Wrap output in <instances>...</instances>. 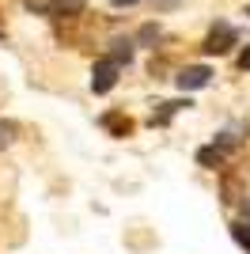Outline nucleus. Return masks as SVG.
<instances>
[{"instance_id":"nucleus-1","label":"nucleus","mask_w":250,"mask_h":254,"mask_svg":"<svg viewBox=\"0 0 250 254\" xmlns=\"http://www.w3.org/2000/svg\"><path fill=\"white\" fill-rule=\"evenodd\" d=\"M118 72H122V64H118L114 57L95 61V68H91V91H95V95H106V91L118 84Z\"/></svg>"},{"instance_id":"nucleus-2","label":"nucleus","mask_w":250,"mask_h":254,"mask_svg":"<svg viewBox=\"0 0 250 254\" xmlns=\"http://www.w3.org/2000/svg\"><path fill=\"white\" fill-rule=\"evenodd\" d=\"M239 42V31H235V27H231V23H216V27H212V31H208V38H205V53H228L231 46Z\"/></svg>"},{"instance_id":"nucleus-3","label":"nucleus","mask_w":250,"mask_h":254,"mask_svg":"<svg viewBox=\"0 0 250 254\" xmlns=\"http://www.w3.org/2000/svg\"><path fill=\"white\" fill-rule=\"evenodd\" d=\"M175 80H178L182 91H197V87H205L208 80H212V68H205V64H189V68H182Z\"/></svg>"},{"instance_id":"nucleus-4","label":"nucleus","mask_w":250,"mask_h":254,"mask_svg":"<svg viewBox=\"0 0 250 254\" xmlns=\"http://www.w3.org/2000/svg\"><path fill=\"white\" fill-rule=\"evenodd\" d=\"M243 137H247V122H231L228 129H220V133H216V148L228 152V148H235Z\"/></svg>"},{"instance_id":"nucleus-5","label":"nucleus","mask_w":250,"mask_h":254,"mask_svg":"<svg viewBox=\"0 0 250 254\" xmlns=\"http://www.w3.org/2000/svg\"><path fill=\"white\" fill-rule=\"evenodd\" d=\"M87 0H50V15H80Z\"/></svg>"},{"instance_id":"nucleus-6","label":"nucleus","mask_w":250,"mask_h":254,"mask_svg":"<svg viewBox=\"0 0 250 254\" xmlns=\"http://www.w3.org/2000/svg\"><path fill=\"white\" fill-rule=\"evenodd\" d=\"M103 126L110 129V133H118V137H125V133L133 129V122H129V118H122V114H106V118H103Z\"/></svg>"},{"instance_id":"nucleus-7","label":"nucleus","mask_w":250,"mask_h":254,"mask_svg":"<svg viewBox=\"0 0 250 254\" xmlns=\"http://www.w3.org/2000/svg\"><path fill=\"white\" fill-rule=\"evenodd\" d=\"M197 163L201 167H220V163H224V148H216V144H212V148H201Z\"/></svg>"},{"instance_id":"nucleus-8","label":"nucleus","mask_w":250,"mask_h":254,"mask_svg":"<svg viewBox=\"0 0 250 254\" xmlns=\"http://www.w3.org/2000/svg\"><path fill=\"white\" fill-rule=\"evenodd\" d=\"M110 57H114L118 64H129V61H133V42H129V38H118V42H114V53H110Z\"/></svg>"},{"instance_id":"nucleus-9","label":"nucleus","mask_w":250,"mask_h":254,"mask_svg":"<svg viewBox=\"0 0 250 254\" xmlns=\"http://www.w3.org/2000/svg\"><path fill=\"white\" fill-rule=\"evenodd\" d=\"M15 122H0V148H8V144H15Z\"/></svg>"},{"instance_id":"nucleus-10","label":"nucleus","mask_w":250,"mask_h":254,"mask_svg":"<svg viewBox=\"0 0 250 254\" xmlns=\"http://www.w3.org/2000/svg\"><path fill=\"white\" fill-rule=\"evenodd\" d=\"M231 239L250 251V228H247V224H231Z\"/></svg>"},{"instance_id":"nucleus-11","label":"nucleus","mask_w":250,"mask_h":254,"mask_svg":"<svg viewBox=\"0 0 250 254\" xmlns=\"http://www.w3.org/2000/svg\"><path fill=\"white\" fill-rule=\"evenodd\" d=\"M136 38H140V42H159V27H152V23H148V27H140V34H136Z\"/></svg>"},{"instance_id":"nucleus-12","label":"nucleus","mask_w":250,"mask_h":254,"mask_svg":"<svg viewBox=\"0 0 250 254\" xmlns=\"http://www.w3.org/2000/svg\"><path fill=\"white\" fill-rule=\"evenodd\" d=\"M152 4H156V8H159V11H175V8H178V4H182V0H152Z\"/></svg>"},{"instance_id":"nucleus-13","label":"nucleus","mask_w":250,"mask_h":254,"mask_svg":"<svg viewBox=\"0 0 250 254\" xmlns=\"http://www.w3.org/2000/svg\"><path fill=\"white\" fill-rule=\"evenodd\" d=\"M27 8L31 11H50V0H27Z\"/></svg>"},{"instance_id":"nucleus-14","label":"nucleus","mask_w":250,"mask_h":254,"mask_svg":"<svg viewBox=\"0 0 250 254\" xmlns=\"http://www.w3.org/2000/svg\"><path fill=\"white\" fill-rule=\"evenodd\" d=\"M239 68H243V72H250V46L243 50V57H239Z\"/></svg>"},{"instance_id":"nucleus-15","label":"nucleus","mask_w":250,"mask_h":254,"mask_svg":"<svg viewBox=\"0 0 250 254\" xmlns=\"http://www.w3.org/2000/svg\"><path fill=\"white\" fill-rule=\"evenodd\" d=\"M114 8H129V4H136V0H110Z\"/></svg>"},{"instance_id":"nucleus-16","label":"nucleus","mask_w":250,"mask_h":254,"mask_svg":"<svg viewBox=\"0 0 250 254\" xmlns=\"http://www.w3.org/2000/svg\"><path fill=\"white\" fill-rule=\"evenodd\" d=\"M243 216H247V220H250V197H247V201H243Z\"/></svg>"},{"instance_id":"nucleus-17","label":"nucleus","mask_w":250,"mask_h":254,"mask_svg":"<svg viewBox=\"0 0 250 254\" xmlns=\"http://www.w3.org/2000/svg\"><path fill=\"white\" fill-rule=\"evenodd\" d=\"M0 38H4V23H0Z\"/></svg>"},{"instance_id":"nucleus-18","label":"nucleus","mask_w":250,"mask_h":254,"mask_svg":"<svg viewBox=\"0 0 250 254\" xmlns=\"http://www.w3.org/2000/svg\"><path fill=\"white\" fill-rule=\"evenodd\" d=\"M247 15H250V8H247Z\"/></svg>"}]
</instances>
